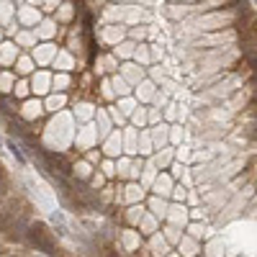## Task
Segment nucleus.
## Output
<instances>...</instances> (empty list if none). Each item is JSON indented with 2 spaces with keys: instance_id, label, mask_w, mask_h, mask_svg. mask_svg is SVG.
Returning a JSON list of instances; mask_svg holds the SVG:
<instances>
[{
  "instance_id": "58836bf2",
  "label": "nucleus",
  "mask_w": 257,
  "mask_h": 257,
  "mask_svg": "<svg viewBox=\"0 0 257 257\" xmlns=\"http://www.w3.org/2000/svg\"><path fill=\"white\" fill-rule=\"evenodd\" d=\"M95 95L98 98H103V100H116V93H113V85H111V77L108 75H103V77H98V88H95Z\"/></svg>"
},
{
  "instance_id": "8fccbe9b",
  "label": "nucleus",
  "mask_w": 257,
  "mask_h": 257,
  "mask_svg": "<svg viewBox=\"0 0 257 257\" xmlns=\"http://www.w3.org/2000/svg\"><path fill=\"white\" fill-rule=\"evenodd\" d=\"M98 167H100V173L108 178V180H116V160H111V157H103L100 162H98Z\"/></svg>"
},
{
  "instance_id": "e433bc0d",
  "label": "nucleus",
  "mask_w": 257,
  "mask_h": 257,
  "mask_svg": "<svg viewBox=\"0 0 257 257\" xmlns=\"http://www.w3.org/2000/svg\"><path fill=\"white\" fill-rule=\"evenodd\" d=\"M157 173H160V170H157L155 160H152V157H147V160H144V167H142V173H139V183H142V185H144V188L149 190V185L155 183Z\"/></svg>"
},
{
  "instance_id": "e2e57ef3",
  "label": "nucleus",
  "mask_w": 257,
  "mask_h": 257,
  "mask_svg": "<svg viewBox=\"0 0 257 257\" xmlns=\"http://www.w3.org/2000/svg\"><path fill=\"white\" fill-rule=\"evenodd\" d=\"M16 3H24V0H16Z\"/></svg>"
},
{
  "instance_id": "c03bdc74",
  "label": "nucleus",
  "mask_w": 257,
  "mask_h": 257,
  "mask_svg": "<svg viewBox=\"0 0 257 257\" xmlns=\"http://www.w3.org/2000/svg\"><path fill=\"white\" fill-rule=\"evenodd\" d=\"M108 77H111V85H113L116 98H121V95H132V93H134V88H132V85H128L118 72H113V75H108Z\"/></svg>"
},
{
  "instance_id": "dca6fc26",
  "label": "nucleus",
  "mask_w": 257,
  "mask_h": 257,
  "mask_svg": "<svg viewBox=\"0 0 257 257\" xmlns=\"http://www.w3.org/2000/svg\"><path fill=\"white\" fill-rule=\"evenodd\" d=\"M118 75L134 88V85L144 77V67H142L139 62H134V59H123V62L118 64Z\"/></svg>"
},
{
  "instance_id": "5fc2aeb1",
  "label": "nucleus",
  "mask_w": 257,
  "mask_h": 257,
  "mask_svg": "<svg viewBox=\"0 0 257 257\" xmlns=\"http://www.w3.org/2000/svg\"><path fill=\"white\" fill-rule=\"evenodd\" d=\"M59 3H62V0H41V11H44V16H52Z\"/></svg>"
},
{
  "instance_id": "052dcab7",
  "label": "nucleus",
  "mask_w": 257,
  "mask_h": 257,
  "mask_svg": "<svg viewBox=\"0 0 257 257\" xmlns=\"http://www.w3.org/2000/svg\"><path fill=\"white\" fill-rule=\"evenodd\" d=\"M6 39V31H3V26H0V41H3Z\"/></svg>"
},
{
  "instance_id": "79ce46f5",
  "label": "nucleus",
  "mask_w": 257,
  "mask_h": 257,
  "mask_svg": "<svg viewBox=\"0 0 257 257\" xmlns=\"http://www.w3.org/2000/svg\"><path fill=\"white\" fill-rule=\"evenodd\" d=\"M100 59H103V75H113V72H118V57L111 52V49H103L100 52Z\"/></svg>"
},
{
  "instance_id": "0eeeda50",
  "label": "nucleus",
  "mask_w": 257,
  "mask_h": 257,
  "mask_svg": "<svg viewBox=\"0 0 257 257\" xmlns=\"http://www.w3.org/2000/svg\"><path fill=\"white\" fill-rule=\"evenodd\" d=\"M31 95H39V98H44L47 93H52V70L49 67H36L31 75Z\"/></svg>"
},
{
  "instance_id": "20e7f679",
  "label": "nucleus",
  "mask_w": 257,
  "mask_h": 257,
  "mask_svg": "<svg viewBox=\"0 0 257 257\" xmlns=\"http://www.w3.org/2000/svg\"><path fill=\"white\" fill-rule=\"evenodd\" d=\"M26 123H36L41 118H47V111H44V100H41L39 95H29L26 100H21L18 103V113Z\"/></svg>"
},
{
  "instance_id": "f03ea898",
  "label": "nucleus",
  "mask_w": 257,
  "mask_h": 257,
  "mask_svg": "<svg viewBox=\"0 0 257 257\" xmlns=\"http://www.w3.org/2000/svg\"><path fill=\"white\" fill-rule=\"evenodd\" d=\"M237 26H229L221 31H206L198 36H190V39H180V47L185 49H229L237 44Z\"/></svg>"
},
{
  "instance_id": "6e6552de",
  "label": "nucleus",
  "mask_w": 257,
  "mask_h": 257,
  "mask_svg": "<svg viewBox=\"0 0 257 257\" xmlns=\"http://www.w3.org/2000/svg\"><path fill=\"white\" fill-rule=\"evenodd\" d=\"M41 18H44V11H41L39 6L26 3V0H24V6H18V8H16V21H18V26L34 29Z\"/></svg>"
},
{
  "instance_id": "c756f323",
  "label": "nucleus",
  "mask_w": 257,
  "mask_h": 257,
  "mask_svg": "<svg viewBox=\"0 0 257 257\" xmlns=\"http://www.w3.org/2000/svg\"><path fill=\"white\" fill-rule=\"evenodd\" d=\"M72 88H75V77H72V72H64V70H52V90L70 93Z\"/></svg>"
},
{
  "instance_id": "4d7b16f0",
  "label": "nucleus",
  "mask_w": 257,
  "mask_h": 257,
  "mask_svg": "<svg viewBox=\"0 0 257 257\" xmlns=\"http://www.w3.org/2000/svg\"><path fill=\"white\" fill-rule=\"evenodd\" d=\"M113 3H139V0H113Z\"/></svg>"
},
{
  "instance_id": "72a5a7b5",
  "label": "nucleus",
  "mask_w": 257,
  "mask_h": 257,
  "mask_svg": "<svg viewBox=\"0 0 257 257\" xmlns=\"http://www.w3.org/2000/svg\"><path fill=\"white\" fill-rule=\"evenodd\" d=\"M152 160H155L157 170H167L170 165H173V160H175V147L173 144H165L162 149H157V152L152 155Z\"/></svg>"
},
{
  "instance_id": "864d4df0",
  "label": "nucleus",
  "mask_w": 257,
  "mask_h": 257,
  "mask_svg": "<svg viewBox=\"0 0 257 257\" xmlns=\"http://www.w3.org/2000/svg\"><path fill=\"white\" fill-rule=\"evenodd\" d=\"M180 142H183V126L173 123V126H170V144H173V147H178Z\"/></svg>"
},
{
  "instance_id": "6ab92c4d",
  "label": "nucleus",
  "mask_w": 257,
  "mask_h": 257,
  "mask_svg": "<svg viewBox=\"0 0 257 257\" xmlns=\"http://www.w3.org/2000/svg\"><path fill=\"white\" fill-rule=\"evenodd\" d=\"M93 123H95V132H98V144H100V142L116 128L113 121H111V116H108V111H105V105H103V108H95V118H93Z\"/></svg>"
},
{
  "instance_id": "680f3d73",
  "label": "nucleus",
  "mask_w": 257,
  "mask_h": 257,
  "mask_svg": "<svg viewBox=\"0 0 257 257\" xmlns=\"http://www.w3.org/2000/svg\"><path fill=\"white\" fill-rule=\"evenodd\" d=\"M3 170H6V167H3V165H0V173H3Z\"/></svg>"
},
{
  "instance_id": "f704fd0d",
  "label": "nucleus",
  "mask_w": 257,
  "mask_h": 257,
  "mask_svg": "<svg viewBox=\"0 0 257 257\" xmlns=\"http://www.w3.org/2000/svg\"><path fill=\"white\" fill-rule=\"evenodd\" d=\"M134 49H137V41H134V39H128V36H126V39H121L116 47H111V52L118 57V62L132 59V57H134Z\"/></svg>"
},
{
  "instance_id": "aec40b11",
  "label": "nucleus",
  "mask_w": 257,
  "mask_h": 257,
  "mask_svg": "<svg viewBox=\"0 0 257 257\" xmlns=\"http://www.w3.org/2000/svg\"><path fill=\"white\" fill-rule=\"evenodd\" d=\"M52 16L57 18V24L70 26L72 21H77V3H75V0H62V3L57 6V11H54Z\"/></svg>"
},
{
  "instance_id": "0e129e2a",
  "label": "nucleus",
  "mask_w": 257,
  "mask_h": 257,
  "mask_svg": "<svg viewBox=\"0 0 257 257\" xmlns=\"http://www.w3.org/2000/svg\"><path fill=\"white\" fill-rule=\"evenodd\" d=\"M254 3H257V0H254Z\"/></svg>"
},
{
  "instance_id": "f257e3e1",
  "label": "nucleus",
  "mask_w": 257,
  "mask_h": 257,
  "mask_svg": "<svg viewBox=\"0 0 257 257\" xmlns=\"http://www.w3.org/2000/svg\"><path fill=\"white\" fill-rule=\"evenodd\" d=\"M247 0H234L231 6H224V8H216V11H206V13H198V16H190L185 21H178V29L175 34L180 39H190V36H198V34H206V31H221V29H229V26H237V18L247 11Z\"/></svg>"
},
{
  "instance_id": "f8f14e48",
  "label": "nucleus",
  "mask_w": 257,
  "mask_h": 257,
  "mask_svg": "<svg viewBox=\"0 0 257 257\" xmlns=\"http://www.w3.org/2000/svg\"><path fill=\"white\" fill-rule=\"evenodd\" d=\"M237 47H239V52H242V64L247 70H252V72H257V36L254 39H244V41H237Z\"/></svg>"
},
{
  "instance_id": "7ed1b4c3",
  "label": "nucleus",
  "mask_w": 257,
  "mask_h": 257,
  "mask_svg": "<svg viewBox=\"0 0 257 257\" xmlns=\"http://www.w3.org/2000/svg\"><path fill=\"white\" fill-rule=\"evenodd\" d=\"M26 244L34 247L36 252L44 254H59V244H57V234L44 224V221H29L26 226Z\"/></svg>"
},
{
  "instance_id": "ea45409f",
  "label": "nucleus",
  "mask_w": 257,
  "mask_h": 257,
  "mask_svg": "<svg viewBox=\"0 0 257 257\" xmlns=\"http://www.w3.org/2000/svg\"><path fill=\"white\" fill-rule=\"evenodd\" d=\"M16 72L13 67H0V95H8L13 90V85H16Z\"/></svg>"
},
{
  "instance_id": "c85d7f7f",
  "label": "nucleus",
  "mask_w": 257,
  "mask_h": 257,
  "mask_svg": "<svg viewBox=\"0 0 257 257\" xmlns=\"http://www.w3.org/2000/svg\"><path fill=\"white\" fill-rule=\"evenodd\" d=\"M149 137H152L155 152H157V149H162L165 144H170V123H165V121L152 123V126H149Z\"/></svg>"
},
{
  "instance_id": "393cba45",
  "label": "nucleus",
  "mask_w": 257,
  "mask_h": 257,
  "mask_svg": "<svg viewBox=\"0 0 257 257\" xmlns=\"http://www.w3.org/2000/svg\"><path fill=\"white\" fill-rule=\"evenodd\" d=\"M144 211H147V203H144V201L128 203L126 208H121V221H123V226H137L139 219L144 216Z\"/></svg>"
},
{
  "instance_id": "603ef678",
  "label": "nucleus",
  "mask_w": 257,
  "mask_h": 257,
  "mask_svg": "<svg viewBox=\"0 0 257 257\" xmlns=\"http://www.w3.org/2000/svg\"><path fill=\"white\" fill-rule=\"evenodd\" d=\"M8 147H11V155L18 160V165H26V155H24V147H21V144H16L13 139L8 142Z\"/></svg>"
},
{
  "instance_id": "3c124183",
  "label": "nucleus",
  "mask_w": 257,
  "mask_h": 257,
  "mask_svg": "<svg viewBox=\"0 0 257 257\" xmlns=\"http://www.w3.org/2000/svg\"><path fill=\"white\" fill-rule=\"evenodd\" d=\"M160 121H162V108H157V105L149 103V105H147V126L160 123Z\"/></svg>"
},
{
  "instance_id": "4c0bfd02",
  "label": "nucleus",
  "mask_w": 257,
  "mask_h": 257,
  "mask_svg": "<svg viewBox=\"0 0 257 257\" xmlns=\"http://www.w3.org/2000/svg\"><path fill=\"white\" fill-rule=\"evenodd\" d=\"M175 249L180 252V254H198L203 247H201V239H196V237H180V242L175 244Z\"/></svg>"
},
{
  "instance_id": "c9c22d12",
  "label": "nucleus",
  "mask_w": 257,
  "mask_h": 257,
  "mask_svg": "<svg viewBox=\"0 0 257 257\" xmlns=\"http://www.w3.org/2000/svg\"><path fill=\"white\" fill-rule=\"evenodd\" d=\"M137 155H142V157H152L155 155V144H152V137H149V126H144L142 132H139Z\"/></svg>"
},
{
  "instance_id": "9b49d317",
  "label": "nucleus",
  "mask_w": 257,
  "mask_h": 257,
  "mask_svg": "<svg viewBox=\"0 0 257 257\" xmlns=\"http://www.w3.org/2000/svg\"><path fill=\"white\" fill-rule=\"evenodd\" d=\"M100 152H103V157H111V160H116L118 155H123V142H121V128L116 126L113 128V132L108 134V137H105L100 144Z\"/></svg>"
},
{
  "instance_id": "2eb2a0df",
  "label": "nucleus",
  "mask_w": 257,
  "mask_h": 257,
  "mask_svg": "<svg viewBox=\"0 0 257 257\" xmlns=\"http://www.w3.org/2000/svg\"><path fill=\"white\" fill-rule=\"evenodd\" d=\"M77 64H80V62H77V57H75L70 49L59 47L49 67H52V70H64V72H72V70H77Z\"/></svg>"
},
{
  "instance_id": "b1692460",
  "label": "nucleus",
  "mask_w": 257,
  "mask_h": 257,
  "mask_svg": "<svg viewBox=\"0 0 257 257\" xmlns=\"http://www.w3.org/2000/svg\"><path fill=\"white\" fill-rule=\"evenodd\" d=\"M13 41L18 44V49H21V52H31V49L39 44V36H36V31H34V29L21 26V29L13 34Z\"/></svg>"
},
{
  "instance_id": "1a4fd4ad",
  "label": "nucleus",
  "mask_w": 257,
  "mask_h": 257,
  "mask_svg": "<svg viewBox=\"0 0 257 257\" xmlns=\"http://www.w3.org/2000/svg\"><path fill=\"white\" fill-rule=\"evenodd\" d=\"M188 221H190V208H188L183 201H170V208H167L165 224H173V226L185 229V224H188Z\"/></svg>"
},
{
  "instance_id": "49530a36",
  "label": "nucleus",
  "mask_w": 257,
  "mask_h": 257,
  "mask_svg": "<svg viewBox=\"0 0 257 257\" xmlns=\"http://www.w3.org/2000/svg\"><path fill=\"white\" fill-rule=\"evenodd\" d=\"M128 123L137 126V128H144V126H147V105H144V103H139L137 108L132 111V116H128Z\"/></svg>"
},
{
  "instance_id": "a18cd8bd",
  "label": "nucleus",
  "mask_w": 257,
  "mask_h": 257,
  "mask_svg": "<svg viewBox=\"0 0 257 257\" xmlns=\"http://www.w3.org/2000/svg\"><path fill=\"white\" fill-rule=\"evenodd\" d=\"M149 34H152L149 24H137V26H128V29H126V36H128V39H134V41H147Z\"/></svg>"
},
{
  "instance_id": "37998d69",
  "label": "nucleus",
  "mask_w": 257,
  "mask_h": 257,
  "mask_svg": "<svg viewBox=\"0 0 257 257\" xmlns=\"http://www.w3.org/2000/svg\"><path fill=\"white\" fill-rule=\"evenodd\" d=\"M11 95H16L18 100H26L31 95V80L29 77H16V85H13Z\"/></svg>"
},
{
  "instance_id": "4468645a",
  "label": "nucleus",
  "mask_w": 257,
  "mask_h": 257,
  "mask_svg": "<svg viewBox=\"0 0 257 257\" xmlns=\"http://www.w3.org/2000/svg\"><path fill=\"white\" fill-rule=\"evenodd\" d=\"M39 41H57V31H59V24H57V18L54 16H44L39 21V24L34 26Z\"/></svg>"
},
{
  "instance_id": "a878e982",
  "label": "nucleus",
  "mask_w": 257,
  "mask_h": 257,
  "mask_svg": "<svg viewBox=\"0 0 257 257\" xmlns=\"http://www.w3.org/2000/svg\"><path fill=\"white\" fill-rule=\"evenodd\" d=\"M93 170H95L93 162H88L85 157H75V160H72V173H70V178H72V180H80V183H88L90 175H93Z\"/></svg>"
},
{
  "instance_id": "5701e85b",
  "label": "nucleus",
  "mask_w": 257,
  "mask_h": 257,
  "mask_svg": "<svg viewBox=\"0 0 257 257\" xmlns=\"http://www.w3.org/2000/svg\"><path fill=\"white\" fill-rule=\"evenodd\" d=\"M144 249H147V254H167L170 247L167 244V239H165V234H162V229H157L155 234H149L147 237V244H144Z\"/></svg>"
},
{
  "instance_id": "cd10ccee",
  "label": "nucleus",
  "mask_w": 257,
  "mask_h": 257,
  "mask_svg": "<svg viewBox=\"0 0 257 257\" xmlns=\"http://www.w3.org/2000/svg\"><path fill=\"white\" fill-rule=\"evenodd\" d=\"M18 54H21V49H18V44L13 39L0 41V67H13V62H16Z\"/></svg>"
},
{
  "instance_id": "423d86ee",
  "label": "nucleus",
  "mask_w": 257,
  "mask_h": 257,
  "mask_svg": "<svg viewBox=\"0 0 257 257\" xmlns=\"http://www.w3.org/2000/svg\"><path fill=\"white\" fill-rule=\"evenodd\" d=\"M75 149L82 155L85 149H90V147H98V132H95V123L88 121V123H77L75 128V139H72Z\"/></svg>"
},
{
  "instance_id": "39448f33",
  "label": "nucleus",
  "mask_w": 257,
  "mask_h": 257,
  "mask_svg": "<svg viewBox=\"0 0 257 257\" xmlns=\"http://www.w3.org/2000/svg\"><path fill=\"white\" fill-rule=\"evenodd\" d=\"M126 24H103L100 29H95V39L103 49H111L121 39H126Z\"/></svg>"
},
{
  "instance_id": "7c9ffc66",
  "label": "nucleus",
  "mask_w": 257,
  "mask_h": 257,
  "mask_svg": "<svg viewBox=\"0 0 257 257\" xmlns=\"http://www.w3.org/2000/svg\"><path fill=\"white\" fill-rule=\"evenodd\" d=\"M34 70H36V62H34L31 52H21V54L16 57V62H13V72H16L18 77H29Z\"/></svg>"
},
{
  "instance_id": "bf43d9fd",
  "label": "nucleus",
  "mask_w": 257,
  "mask_h": 257,
  "mask_svg": "<svg viewBox=\"0 0 257 257\" xmlns=\"http://www.w3.org/2000/svg\"><path fill=\"white\" fill-rule=\"evenodd\" d=\"M26 3H31V6H39V8H41V0H26Z\"/></svg>"
},
{
  "instance_id": "473e14b6",
  "label": "nucleus",
  "mask_w": 257,
  "mask_h": 257,
  "mask_svg": "<svg viewBox=\"0 0 257 257\" xmlns=\"http://www.w3.org/2000/svg\"><path fill=\"white\" fill-rule=\"evenodd\" d=\"M160 224H162V221H160V219L155 216V213H152V211H144V216L139 219V224H137V229H139V234H142V237L147 239V237H149V234H155V231L160 229Z\"/></svg>"
},
{
  "instance_id": "4be33fe9",
  "label": "nucleus",
  "mask_w": 257,
  "mask_h": 257,
  "mask_svg": "<svg viewBox=\"0 0 257 257\" xmlns=\"http://www.w3.org/2000/svg\"><path fill=\"white\" fill-rule=\"evenodd\" d=\"M144 203H147V211H152L160 221H165L167 208H170V198H162V196H157V193H147Z\"/></svg>"
},
{
  "instance_id": "de8ad7c7",
  "label": "nucleus",
  "mask_w": 257,
  "mask_h": 257,
  "mask_svg": "<svg viewBox=\"0 0 257 257\" xmlns=\"http://www.w3.org/2000/svg\"><path fill=\"white\" fill-rule=\"evenodd\" d=\"M162 234H165L167 244H170V247H175V244L180 242V237H183V229H180V226H173V224H165Z\"/></svg>"
},
{
  "instance_id": "f3484780",
  "label": "nucleus",
  "mask_w": 257,
  "mask_h": 257,
  "mask_svg": "<svg viewBox=\"0 0 257 257\" xmlns=\"http://www.w3.org/2000/svg\"><path fill=\"white\" fill-rule=\"evenodd\" d=\"M155 93H157V82L152 80V77H142L137 85H134V98L139 100V103H144V105H149L152 103V98H155Z\"/></svg>"
},
{
  "instance_id": "ddd939ff",
  "label": "nucleus",
  "mask_w": 257,
  "mask_h": 257,
  "mask_svg": "<svg viewBox=\"0 0 257 257\" xmlns=\"http://www.w3.org/2000/svg\"><path fill=\"white\" fill-rule=\"evenodd\" d=\"M173 188H175V178L170 175L167 170H160L155 183L149 185V193H157V196H162V198H170L173 196Z\"/></svg>"
},
{
  "instance_id": "a19ab883",
  "label": "nucleus",
  "mask_w": 257,
  "mask_h": 257,
  "mask_svg": "<svg viewBox=\"0 0 257 257\" xmlns=\"http://www.w3.org/2000/svg\"><path fill=\"white\" fill-rule=\"evenodd\" d=\"M134 62H139L142 67H152V52H149L147 41H137V49H134Z\"/></svg>"
},
{
  "instance_id": "412c9836",
  "label": "nucleus",
  "mask_w": 257,
  "mask_h": 257,
  "mask_svg": "<svg viewBox=\"0 0 257 257\" xmlns=\"http://www.w3.org/2000/svg\"><path fill=\"white\" fill-rule=\"evenodd\" d=\"M41 100H44V111H47V116H49V113H57V111H62V108H67L70 95H67V93H59V90H52V93H47Z\"/></svg>"
},
{
  "instance_id": "bb28decb",
  "label": "nucleus",
  "mask_w": 257,
  "mask_h": 257,
  "mask_svg": "<svg viewBox=\"0 0 257 257\" xmlns=\"http://www.w3.org/2000/svg\"><path fill=\"white\" fill-rule=\"evenodd\" d=\"M121 142H123V155H137V142H139V128L126 123L121 126Z\"/></svg>"
},
{
  "instance_id": "2f4dec72",
  "label": "nucleus",
  "mask_w": 257,
  "mask_h": 257,
  "mask_svg": "<svg viewBox=\"0 0 257 257\" xmlns=\"http://www.w3.org/2000/svg\"><path fill=\"white\" fill-rule=\"evenodd\" d=\"M95 108H98V105L90 103V100H77L75 108H72V116H75L77 123H88V121L95 118Z\"/></svg>"
},
{
  "instance_id": "09e8293b",
  "label": "nucleus",
  "mask_w": 257,
  "mask_h": 257,
  "mask_svg": "<svg viewBox=\"0 0 257 257\" xmlns=\"http://www.w3.org/2000/svg\"><path fill=\"white\" fill-rule=\"evenodd\" d=\"M105 111H108V116H111L113 126H118V128H121V126H126V123H128V118L118 111V105H116V103H108V105H105Z\"/></svg>"
},
{
  "instance_id": "6e6d98bb",
  "label": "nucleus",
  "mask_w": 257,
  "mask_h": 257,
  "mask_svg": "<svg viewBox=\"0 0 257 257\" xmlns=\"http://www.w3.org/2000/svg\"><path fill=\"white\" fill-rule=\"evenodd\" d=\"M149 52H152V64L162 59V49H160V44H149Z\"/></svg>"
},
{
  "instance_id": "13d9d810",
  "label": "nucleus",
  "mask_w": 257,
  "mask_h": 257,
  "mask_svg": "<svg viewBox=\"0 0 257 257\" xmlns=\"http://www.w3.org/2000/svg\"><path fill=\"white\" fill-rule=\"evenodd\" d=\"M173 3H198V0H173Z\"/></svg>"
},
{
  "instance_id": "a211bd4d",
  "label": "nucleus",
  "mask_w": 257,
  "mask_h": 257,
  "mask_svg": "<svg viewBox=\"0 0 257 257\" xmlns=\"http://www.w3.org/2000/svg\"><path fill=\"white\" fill-rule=\"evenodd\" d=\"M147 188L139 183V180H123V206H128V203H139V201H144L147 198Z\"/></svg>"
},
{
  "instance_id": "9d476101",
  "label": "nucleus",
  "mask_w": 257,
  "mask_h": 257,
  "mask_svg": "<svg viewBox=\"0 0 257 257\" xmlns=\"http://www.w3.org/2000/svg\"><path fill=\"white\" fill-rule=\"evenodd\" d=\"M57 49H59L57 41H39V44L31 49V57L36 62V67H49L54 54H57Z\"/></svg>"
}]
</instances>
